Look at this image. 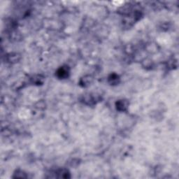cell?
Segmentation results:
<instances>
[{
	"mask_svg": "<svg viewBox=\"0 0 179 179\" xmlns=\"http://www.w3.org/2000/svg\"><path fill=\"white\" fill-rule=\"evenodd\" d=\"M56 75L60 79H67L69 75V69L67 66L60 67L56 72Z\"/></svg>",
	"mask_w": 179,
	"mask_h": 179,
	"instance_id": "obj_1",
	"label": "cell"
},
{
	"mask_svg": "<svg viewBox=\"0 0 179 179\" xmlns=\"http://www.w3.org/2000/svg\"><path fill=\"white\" fill-rule=\"evenodd\" d=\"M93 79L91 76H85L80 80V85L83 87H87L92 82Z\"/></svg>",
	"mask_w": 179,
	"mask_h": 179,
	"instance_id": "obj_5",
	"label": "cell"
},
{
	"mask_svg": "<svg viewBox=\"0 0 179 179\" xmlns=\"http://www.w3.org/2000/svg\"><path fill=\"white\" fill-rule=\"evenodd\" d=\"M55 177L57 178H69V172L67 169H57L55 171Z\"/></svg>",
	"mask_w": 179,
	"mask_h": 179,
	"instance_id": "obj_4",
	"label": "cell"
},
{
	"mask_svg": "<svg viewBox=\"0 0 179 179\" xmlns=\"http://www.w3.org/2000/svg\"><path fill=\"white\" fill-rule=\"evenodd\" d=\"M108 83H109L111 85H117L120 83V77H119V76L117 74H112L108 76Z\"/></svg>",
	"mask_w": 179,
	"mask_h": 179,
	"instance_id": "obj_6",
	"label": "cell"
},
{
	"mask_svg": "<svg viewBox=\"0 0 179 179\" xmlns=\"http://www.w3.org/2000/svg\"><path fill=\"white\" fill-rule=\"evenodd\" d=\"M115 106H116L117 109L120 111H125L127 110V108L129 107V103L127 100L121 99L118 101Z\"/></svg>",
	"mask_w": 179,
	"mask_h": 179,
	"instance_id": "obj_3",
	"label": "cell"
},
{
	"mask_svg": "<svg viewBox=\"0 0 179 179\" xmlns=\"http://www.w3.org/2000/svg\"><path fill=\"white\" fill-rule=\"evenodd\" d=\"M97 99L91 94H85L81 98V102L87 105H94L96 104Z\"/></svg>",
	"mask_w": 179,
	"mask_h": 179,
	"instance_id": "obj_2",
	"label": "cell"
},
{
	"mask_svg": "<svg viewBox=\"0 0 179 179\" xmlns=\"http://www.w3.org/2000/svg\"><path fill=\"white\" fill-rule=\"evenodd\" d=\"M15 175L14 176V178H27V176H26V173H25L24 171H22L21 170H18L16 171V172L14 173Z\"/></svg>",
	"mask_w": 179,
	"mask_h": 179,
	"instance_id": "obj_7",
	"label": "cell"
}]
</instances>
